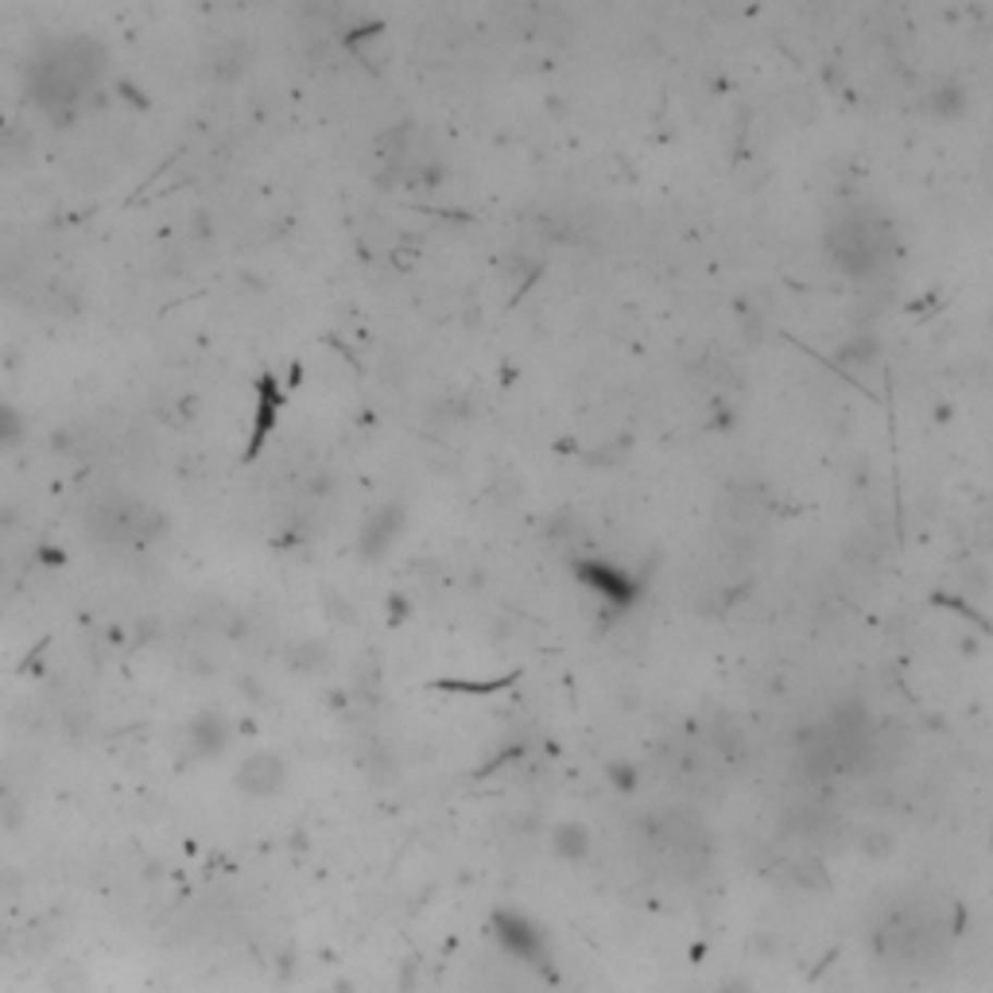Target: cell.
Listing matches in <instances>:
<instances>
[{"label": "cell", "instance_id": "1", "mask_svg": "<svg viewBox=\"0 0 993 993\" xmlns=\"http://www.w3.org/2000/svg\"><path fill=\"white\" fill-rule=\"evenodd\" d=\"M106 47L89 36H66L47 44L27 66V94L51 113L74 109L106 78Z\"/></svg>", "mask_w": 993, "mask_h": 993}, {"label": "cell", "instance_id": "2", "mask_svg": "<svg viewBox=\"0 0 993 993\" xmlns=\"http://www.w3.org/2000/svg\"><path fill=\"white\" fill-rule=\"evenodd\" d=\"M89 536H98L101 543H148L163 532V516L156 508H148L144 501L133 497H106L86 513Z\"/></svg>", "mask_w": 993, "mask_h": 993}, {"label": "cell", "instance_id": "3", "mask_svg": "<svg viewBox=\"0 0 993 993\" xmlns=\"http://www.w3.org/2000/svg\"><path fill=\"white\" fill-rule=\"evenodd\" d=\"M493 935L513 958L532 963V967H548V940H543V931L536 928L532 920H524L520 912H497Z\"/></svg>", "mask_w": 993, "mask_h": 993}, {"label": "cell", "instance_id": "4", "mask_svg": "<svg viewBox=\"0 0 993 993\" xmlns=\"http://www.w3.org/2000/svg\"><path fill=\"white\" fill-rule=\"evenodd\" d=\"M287 784V761L280 753H248L237 764V788L253 799H268Z\"/></svg>", "mask_w": 993, "mask_h": 993}, {"label": "cell", "instance_id": "5", "mask_svg": "<svg viewBox=\"0 0 993 993\" xmlns=\"http://www.w3.org/2000/svg\"><path fill=\"white\" fill-rule=\"evenodd\" d=\"M233 726L225 722V714H213V710H203L195 719L186 722V753L191 757H218L230 745Z\"/></svg>", "mask_w": 993, "mask_h": 993}, {"label": "cell", "instance_id": "6", "mask_svg": "<svg viewBox=\"0 0 993 993\" xmlns=\"http://www.w3.org/2000/svg\"><path fill=\"white\" fill-rule=\"evenodd\" d=\"M400 532H404V508L384 505V508H377L369 520H365L361 536H357V548H361L365 559H381L384 551L400 540Z\"/></svg>", "mask_w": 993, "mask_h": 993}, {"label": "cell", "instance_id": "7", "mask_svg": "<svg viewBox=\"0 0 993 993\" xmlns=\"http://www.w3.org/2000/svg\"><path fill=\"white\" fill-rule=\"evenodd\" d=\"M578 575L586 578V583L594 586L598 594L605 598V602L613 605H629L633 598H637V586H633L629 575H621L617 567H602V563H590V567H583Z\"/></svg>", "mask_w": 993, "mask_h": 993}, {"label": "cell", "instance_id": "8", "mask_svg": "<svg viewBox=\"0 0 993 993\" xmlns=\"http://www.w3.org/2000/svg\"><path fill=\"white\" fill-rule=\"evenodd\" d=\"M551 843H555V850L563 854V858H583L586 846H590V831H586L583 823H563L555 826V834H551Z\"/></svg>", "mask_w": 993, "mask_h": 993}, {"label": "cell", "instance_id": "9", "mask_svg": "<svg viewBox=\"0 0 993 993\" xmlns=\"http://www.w3.org/2000/svg\"><path fill=\"white\" fill-rule=\"evenodd\" d=\"M47 985H51V993H89V974L78 963H59L47 974Z\"/></svg>", "mask_w": 993, "mask_h": 993}, {"label": "cell", "instance_id": "10", "mask_svg": "<svg viewBox=\"0 0 993 993\" xmlns=\"http://www.w3.org/2000/svg\"><path fill=\"white\" fill-rule=\"evenodd\" d=\"M20 434H24V419H20V412L12 408L9 400H0V451L16 446Z\"/></svg>", "mask_w": 993, "mask_h": 993}, {"label": "cell", "instance_id": "11", "mask_svg": "<svg viewBox=\"0 0 993 993\" xmlns=\"http://www.w3.org/2000/svg\"><path fill=\"white\" fill-rule=\"evenodd\" d=\"M605 772H610V784H613V788H621V792H633V788H637V769H633V764H610Z\"/></svg>", "mask_w": 993, "mask_h": 993}, {"label": "cell", "instance_id": "12", "mask_svg": "<svg viewBox=\"0 0 993 993\" xmlns=\"http://www.w3.org/2000/svg\"><path fill=\"white\" fill-rule=\"evenodd\" d=\"M719 993H753V985L745 982V978H730V982L719 985Z\"/></svg>", "mask_w": 993, "mask_h": 993}, {"label": "cell", "instance_id": "13", "mask_svg": "<svg viewBox=\"0 0 993 993\" xmlns=\"http://www.w3.org/2000/svg\"><path fill=\"white\" fill-rule=\"evenodd\" d=\"M0 947H4V943H0Z\"/></svg>", "mask_w": 993, "mask_h": 993}]
</instances>
